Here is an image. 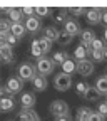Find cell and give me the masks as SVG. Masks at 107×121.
<instances>
[{"mask_svg": "<svg viewBox=\"0 0 107 121\" xmlns=\"http://www.w3.org/2000/svg\"><path fill=\"white\" fill-rule=\"evenodd\" d=\"M13 106H15V103H13V98H12V96L0 99V111H5V113H7V111H12Z\"/></svg>", "mask_w": 107, "mask_h": 121, "instance_id": "obj_21", "label": "cell"}, {"mask_svg": "<svg viewBox=\"0 0 107 121\" xmlns=\"http://www.w3.org/2000/svg\"><path fill=\"white\" fill-rule=\"evenodd\" d=\"M72 39L74 37L70 34H67L65 30H60V32H59V39H57V44H60V45H70Z\"/></svg>", "mask_w": 107, "mask_h": 121, "instance_id": "obj_26", "label": "cell"}, {"mask_svg": "<svg viewBox=\"0 0 107 121\" xmlns=\"http://www.w3.org/2000/svg\"><path fill=\"white\" fill-rule=\"evenodd\" d=\"M90 108L87 106H82V108L77 109V114H75V121H89V116H90Z\"/></svg>", "mask_w": 107, "mask_h": 121, "instance_id": "obj_20", "label": "cell"}, {"mask_svg": "<svg viewBox=\"0 0 107 121\" xmlns=\"http://www.w3.org/2000/svg\"><path fill=\"white\" fill-rule=\"evenodd\" d=\"M22 13L28 15V17H34V13H35V7H24V9H22Z\"/></svg>", "mask_w": 107, "mask_h": 121, "instance_id": "obj_38", "label": "cell"}, {"mask_svg": "<svg viewBox=\"0 0 107 121\" xmlns=\"http://www.w3.org/2000/svg\"><path fill=\"white\" fill-rule=\"evenodd\" d=\"M104 59H107V47L104 49Z\"/></svg>", "mask_w": 107, "mask_h": 121, "instance_id": "obj_44", "label": "cell"}, {"mask_svg": "<svg viewBox=\"0 0 107 121\" xmlns=\"http://www.w3.org/2000/svg\"><path fill=\"white\" fill-rule=\"evenodd\" d=\"M25 29L28 30V32H37V30L40 29V20H39V17H27V20H25Z\"/></svg>", "mask_w": 107, "mask_h": 121, "instance_id": "obj_15", "label": "cell"}, {"mask_svg": "<svg viewBox=\"0 0 107 121\" xmlns=\"http://www.w3.org/2000/svg\"><path fill=\"white\" fill-rule=\"evenodd\" d=\"M95 39V35H94V32L90 29H87V30H82L80 32V42H82V45L84 47H90V44H92V40Z\"/></svg>", "mask_w": 107, "mask_h": 121, "instance_id": "obj_13", "label": "cell"}, {"mask_svg": "<svg viewBox=\"0 0 107 121\" xmlns=\"http://www.w3.org/2000/svg\"><path fill=\"white\" fill-rule=\"evenodd\" d=\"M7 44L10 45V47H12V45H17L19 44V39L15 37V35H12V34H7Z\"/></svg>", "mask_w": 107, "mask_h": 121, "instance_id": "obj_36", "label": "cell"}, {"mask_svg": "<svg viewBox=\"0 0 107 121\" xmlns=\"http://www.w3.org/2000/svg\"><path fill=\"white\" fill-rule=\"evenodd\" d=\"M44 37H45V39H49L50 42H57V39H59V30H57L55 27L49 25V27H45V29H44Z\"/></svg>", "mask_w": 107, "mask_h": 121, "instance_id": "obj_17", "label": "cell"}, {"mask_svg": "<svg viewBox=\"0 0 107 121\" xmlns=\"http://www.w3.org/2000/svg\"><path fill=\"white\" fill-rule=\"evenodd\" d=\"M64 30H65L67 34H70L72 37L74 35H80V25L75 22V20H67L64 24Z\"/></svg>", "mask_w": 107, "mask_h": 121, "instance_id": "obj_11", "label": "cell"}, {"mask_svg": "<svg viewBox=\"0 0 107 121\" xmlns=\"http://www.w3.org/2000/svg\"><path fill=\"white\" fill-rule=\"evenodd\" d=\"M69 12H70L72 15H75V17H80V15H82V13H85L87 10H85L84 7H70V9H69Z\"/></svg>", "mask_w": 107, "mask_h": 121, "instance_id": "obj_33", "label": "cell"}, {"mask_svg": "<svg viewBox=\"0 0 107 121\" xmlns=\"http://www.w3.org/2000/svg\"><path fill=\"white\" fill-rule=\"evenodd\" d=\"M102 60H104V52L92 51V62H102Z\"/></svg>", "mask_w": 107, "mask_h": 121, "instance_id": "obj_34", "label": "cell"}, {"mask_svg": "<svg viewBox=\"0 0 107 121\" xmlns=\"http://www.w3.org/2000/svg\"><path fill=\"white\" fill-rule=\"evenodd\" d=\"M19 121H40V118L34 109H22L19 113Z\"/></svg>", "mask_w": 107, "mask_h": 121, "instance_id": "obj_10", "label": "cell"}, {"mask_svg": "<svg viewBox=\"0 0 107 121\" xmlns=\"http://www.w3.org/2000/svg\"><path fill=\"white\" fill-rule=\"evenodd\" d=\"M77 71L80 76H84V78H87V76H90L94 72V62L92 60H87V59H84V60H79L77 62Z\"/></svg>", "mask_w": 107, "mask_h": 121, "instance_id": "obj_5", "label": "cell"}, {"mask_svg": "<svg viewBox=\"0 0 107 121\" xmlns=\"http://www.w3.org/2000/svg\"><path fill=\"white\" fill-rule=\"evenodd\" d=\"M90 49H92V51H99V52H104L105 47H104V42L95 37V39L92 40V44H90Z\"/></svg>", "mask_w": 107, "mask_h": 121, "instance_id": "obj_30", "label": "cell"}, {"mask_svg": "<svg viewBox=\"0 0 107 121\" xmlns=\"http://www.w3.org/2000/svg\"><path fill=\"white\" fill-rule=\"evenodd\" d=\"M30 54H32L35 59H42V57H44V51H42V47H40L39 39H35V40L32 42V45H30Z\"/></svg>", "mask_w": 107, "mask_h": 121, "instance_id": "obj_19", "label": "cell"}, {"mask_svg": "<svg viewBox=\"0 0 107 121\" xmlns=\"http://www.w3.org/2000/svg\"><path fill=\"white\" fill-rule=\"evenodd\" d=\"M55 121H72V118H70V114H65V116H59V118H55Z\"/></svg>", "mask_w": 107, "mask_h": 121, "instance_id": "obj_41", "label": "cell"}, {"mask_svg": "<svg viewBox=\"0 0 107 121\" xmlns=\"http://www.w3.org/2000/svg\"><path fill=\"white\" fill-rule=\"evenodd\" d=\"M67 59H69V54H67L65 51H59V52H55V54L52 56V62H54V64H60V66H62Z\"/></svg>", "mask_w": 107, "mask_h": 121, "instance_id": "obj_24", "label": "cell"}, {"mask_svg": "<svg viewBox=\"0 0 107 121\" xmlns=\"http://www.w3.org/2000/svg\"><path fill=\"white\" fill-rule=\"evenodd\" d=\"M89 121H104V116H100L97 111H95V113L92 111V113H90V116H89Z\"/></svg>", "mask_w": 107, "mask_h": 121, "instance_id": "obj_37", "label": "cell"}, {"mask_svg": "<svg viewBox=\"0 0 107 121\" xmlns=\"http://www.w3.org/2000/svg\"><path fill=\"white\" fill-rule=\"evenodd\" d=\"M85 19L90 25H97L102 20V9H89L85 12Z\"/></svg>", "mask_w": 107, "mask_h": 121, "instance_id": "obj_7", "label": "cell"}, {"mask_svg": "<svg viewBox=\"0 0 107 121\" xmlns=\"http://www.w3.org/2000/svg\"><path fill=\"white\" fill-rule=\"evenodd\" d=\"M5 87L8 89V93H10V94L20 93L22 87H24V81H22L20 78H10V79L7 81V86H5Z\"/></svg>", "mask_w": 107, "mask_h": 121, "instance_id": "obj_8", "label": "cell"}, {"mask_svg": "<svg viewBox=\"0 0 107 121\" xmlns=\"http://www.w3.org/2000/svg\"><path fill=\"white\" fill-rule=\"evenodd\" d=\"M95 87L100 94H107V76H100L95 81Z\"/></svg>", "mask_w": 107, "mask_h": 121, "instance_id": "obj_25", "label": "cell"}, {"mask_svg": "<svg viewBox=\"0 0 107 121\" xmlns=\"http://www.w3.org/2000/svg\"><path fill=\"white\" fill-rule=\"evenodd\" d=\"M4 12L8 13L12 24H20V20H22V9H10V7H5Z\"/></svg>", "mask_w": 107, "mask_h": 121, "instance_id": "obj_12", "label": "cell"}, {"mask_svg": "<svg viewBox=\"0 0 107 121\" xmlns=\"http://www.w3.org/2000/svg\"><path fill=\"white\" fill-rule=\"evenodd\" d=\"M17 72H19V78H20L22 81H32L35 76H37V74H35V72H37V67H35L34 64H30V62H24V64L19 66Z\"/></svg>", "mask_w": 107, "mask_h": 121, "instance_id": "obj_2", "label": "cell"}, {"mask_svg": "<svg viewBox=\"0 0 107 121\" xmlns=\"http://www.w3.org/2000/svg\"><path fill=\"white\" fill-rule=\"evenodd\" d=\"M10 25L7 19H0V34H10Z\"/></svg>", "mask_w": 107, "mask_h": 121, "instance_id": "obj_32", "label": "cell"}, {"mask_svg": "<svg viewBox=\"0 0 107 121\" xmlns=\"http://www.w3.org/2000/svg\"><path fill=\"white\" fill-rule=\"evenodd\" d=\"M39 42H40V47H42L44 54H47V52H50V47H52V42H50L49 39H45V37H40V39H39Z\"/></svg>", "mask_w": 107, "mask_h": 121, "instance_id": "obj_29", "label": "cell"}, {"mask_svg": "<svg viewBox=\"0 0 107 121\" xmlns=\"http://www.w3.org/2000/svg\"><path fill=\"white\" fill-rule=\"evenodd\" d=\"M32 84H34V87H35V91H45L47 89V78L45 76H40V74H37L35 78L32 79Z\"/></svg>", "mask_w": 107, "mask_h": 121, "instance_id": "obj_14", "label": "cell"}, {"mask_svg": "<svg viewBox=\"0 0 107 121\" xmlns=\"http://www.w3.org/2000/svg\"><path fill=\"white\" fill-rule=\"evenodd\" d=\"M105 103H107V101H105Z\"/></svg>", "mask_w": 107, "mask_h": 121, "instance_id": "obj_46", "label": "cell"}, {"mask_svg": "<svg viewBox=\"0 0 107 121\" xmlns=\"http://www.w3.org/2000/svg\"><path fill=\"white\" fill-rule=\"evenodd\" d=\"M15 60V56H13V51L10 45H5V47L0 49V62L4 64H12Z\"/></svg>", "mask_w": 107, "mask_h": 121, "instance_id": "obj_9", "label": "cell"}, {"mask_svg": "<svg viewBox=\"0 0 107 121\" xmlns=\"http://www.w3.org/2000/svg\"><path fill=\"white\" fill-rule=\"evenodd\" d=\"M5 45H8L7 44V34H0V49L5 47Z\"/></svg>", "mask_w": 107, "mask_h": 121, "instance_id": "obj_40", "label": "cell"}, {"mask_svg": "<svg viewBox=\"0 0 107 121\" xmlns=\"http://www.w3.org/2000/svg\"><path fill=\"white\" fill-rule=\"evenodd\" d=\"M35 67H37V71H39L40 76H49L54 71V62H52V59L42 57V59H37Z\"/></svg>", "mask_w": 107, "mask_h": 121, "instance_id": "obj_4", "label": "cell"}, {"mask_svg": "<svg viewBox=\"0 0 107 121\" xmlns=\"http://www.w3.org/2000/svg\"><path fill=\"white\" fill-rule=\"evenodd\" d=\"M97 113L100 114V116H107V103H100L99 106H97Z\"/></svg>", "mask_w": 107, "mask_h": 121, "instance_id": "obj_35", "label": "cell"}, {"mask_svg": "<svg viewBox=\"0 0 107 121\" xmlns=\"http://www.w3.org/2000/svg\"><path fill=\"white\" fill-rule=\"evenodd\" d=\"M54 86H55L57 91H60V93L69 91L70 86H72V78H70L69 74L59 72V74H55V78H54Z\"/></svg>", "mask_w": 107, "mask_h": 121, "instance_id": "obj_1", "label": "cell"}, {"mask_svg": "<svg viewBox=\"0 0 107 121\" xmlns=\"http://www.w3.org/2000/svg\"><path fill=\"white\" fill-rule=\"evenodd\" d=\"M87 54H89V49H87V47H84L82 44H80V45H77V47L74 49V57L77 59V60H84V59L87 57Z\"/></svg>", "mask_w": 107, "mask_h": 121, "instance_id": "obj_23", "label": "cell"}, {"mask_svg": "<svg viewBox=\"0 0 107 121\" xmlns=\"http://www.w3.org/2000/svg\"><path fill=\"white\" fill-rule=\"evenodd\" d=\"M87 89H89V84L84 82V81H80V82H77V86H75V93H77L79 96H84L87 93Z\"/></svg>", "mask_w": 107, "mask_h": 121, "instance_id": "obj_31", "label": "cell"}, {"mask_svg": "<svg viewBox=\"0 0 107 121\" xmlns=\"http://www.w3.org/2000/svg\"><path fill=\"white\" fill-rule=\"evenodd\" d=\"M8 96H12V94L8 93V89H7V87H0V99L8 98Z\"/></svg>", "mask_w": 107, "mask_h": 121, "instance_id": "obj_39", "label": "cell"}, {"mask_svg": "<svg viewBox=\"0 0 107 121\" xmlns=\"http://www.w3.org/2000/svg\"><path fill=\"white\" fill-rule=\"evenodd\" d=\"M104 40L107 42V27H105V30H104Z\"/></svg>", "mask_w": 107, "mask_h": 121, "instance_id": "obj_43", "label": "cell"}, {"mask_svg": "<svg viewBox=\"0 0 107 121\" xmlns=\"http://www.w3.org/2000/svg\"><path fill=\"white\" fill-rule=\"evenodd\" d=\"M25 32H27V29H25V25H22V24H12V25H10V34L15 35L17 39H22V37L25 35Z\"/></svg>", "mask_w": 107, "mask_h": 121, "instance_id": "obj_16", "label": "cell"}, {"mask_svg": "<svg viewBox=\"0 0 107 121\" xmlns=\"http://www.w3.org/2000/svg\"><path fill=\"white\" fill-rule=\"evenodd\" d=\"M52 13L50 7H35V17H47Z\"/></svg>", "mask_w": 107, "mask_h": 121, "instance_id": "obj_28", "label": "cell"}, {"mask_svg": "<svg viewBox=\"0 0 107 121\" xmlns=\"http://www.w3.org/2000/svg\"><path fill=\"white\" fill-rule=\"evenodd\" d=\"M100 22H104L105 24V27H107V9L105 10H102V20Z\"/></svg>", "mask_w": 107, "mask_h": 121, "instance_id": "obj_42", "label": "cell"}, {"mask_svg": "<svg viewBox=\"0 0 107 121\" xmlns=\"http://www.w3.org/2000/svg\"><path fill=\"white\" fill-rule=\"evenodd\" d=\"M105 76H107V69H105Z\"/></svg>", "mask_w": 107, "mask_h": 121, "instance_id": "obj_45", "label": "cell"}, {"mask_svg": "<svg viewBox=\"0 0 107 121\" xmlns=\"http://www.w3.org/2000/svg\"><path fill=\"white\" fill-rule=\"evenodd\" d=\"M35 101H37V98H35V94L32 93V91L22 93V96H20V104H22L24 109H32L35 106Z\"/></svg>", "mask_w": 107, "mask_h": 121, "instance_id": "obj_6", "label": "cell"}, {"mask_svg": "<svg viewBox=\"0 0 107 121\" xmlns=\"http://www.w3.org/2000/svg\"><path fill=\"white\" fill-rule=\"evenodd\" d=\"M75 69H77V64H75L72 59H67L65 62L62 64V72H64V74H69V76H70Z\"/></svg>", "mask_w": 107, "mask_h": 121, "instance_id": "obj_27", "label": "cell"}, {"mask_svg": "<svg viewBox=\"0 0 107 121\" xmlns=\"http://www.w3.org/2000/svg\"><path fill=\"white\" fill-rule=\"evenodd\" d=\"M49 109H50V113H52L55 118H59V116H65V114H69V104H67L65 101L57 99V101H52V103H50Z\"/></svg>", "mask_w": 107, "mask_h": 121, "instance_id": "obj_3", "label": "cell"}, {"mask_svg": "<svg viewBox=\"0 0 107 121\" xmlns=\"http://www.w3.org/2000/svg\"><path fill=\"white\" fill-rule=\"evenodd\" d=\"M69 10L67 9H59L57 12H55V15H54V22L55 24H65L67 20H69Z\"/></svg>", "mask_w": 107, "mask_h": 121, "instance_id": "obj_18", "label": "cell"}, {"mask_svg": "<svg viewBox=\"0 0 107 121\" xmlns=\"http://www.w3.org/2000/svg\"><path fill=\"white\" fill-rule=\"evenodd\" d=\"M84 98H85L87 101H97V99L100 98V93L97 91L95 86H89V89H87V93L84 94Z\"/></svg>", "mask_w": 107, "mask_h": 121, "instance_id": "obj_22", "label": "cell"}]
</instances>
